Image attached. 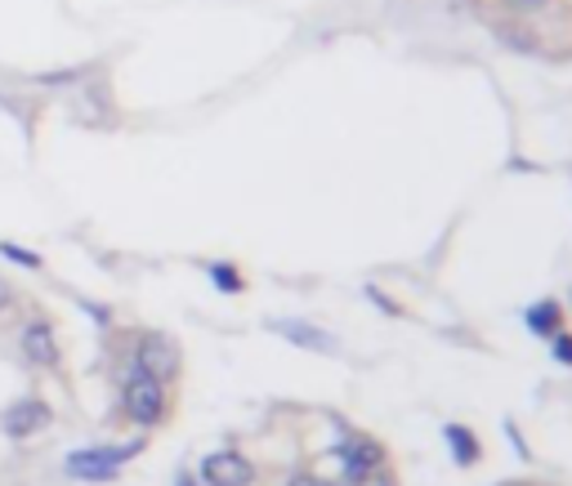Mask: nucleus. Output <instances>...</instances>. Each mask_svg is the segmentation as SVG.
I'll return each mask as SVG.
<instances>
[{
    "instance_id": "obj_1",
    "label": "nucleus",
    "mask_w": 572,
    "mask_h": 486,
    "mask_svg": "<svg viewBox=\"0 0 572 486\" xmlns=\"http://www.w3.org/2000/svg\"><path fill=\"white\" fill-rule=\"evenodd\" d=\"M144 451V442H122V446H85V451H72L67 455V477L76 482H112L117 477V468L126 459H135Z\"/></svg>"
},
{
    "instance_id": "obj_2",
    "label": "nucleus",
    "mask_w": 572,
    "mask_h": 486,
    "mask_svg": "<svg viewBox=\"0 0 572 486\" xmlns=\"http://www.w3.org/2000/svg\"><path fill=\"white\" fill-rule=\"evenodd\" d=\"M122 411H126L139 429L162 424V415H166V384L153 380V376H144V371H131V380H126V389H122Z\"/></svg>"
},
{
    "instance_id": "obj_3",
    "label": "nucleus",
    "mask_w": 572,
    "mask_h": 486,
    "mask_svg": "<svg viewBox=\"0 0 572 486\" xmlns=\"http://www.w3.org/2000/svg\"><path fill=\"white\" fill-rule=\"evenodd\" d=\"M179 344L170 339V335H162V330H148V335H139V344H135V371H144V376H153V380H175L179 376Z\"/></svg>"
},
{
    "instance_id": "obj_4",
    "label": "nucleus",
    "mask_w": 572,
    "mask_h": 486,
    "mask_svg": "<svg viewBox=\"0 0 572 486\" xmlns=\"http://www.w3.org/2000/svg\"><path fill=\"white\" fill-rule=\"evenodd\" d=\"M19 348H23V357L32 361L37 371H59V361H63L59 335H54L50 317H28L23 330H19Z\"/></svg>"
},
{
    "instance_id": "obj_5",
    "label": "nucleus",
    "mask_w": 572,
    "mask_h": 486,
    "mask_svg": "<svg viewBox=\"0 0 572 486\" xmlns=\"http://www.w3.org/2000/svg\"><path fill=\"white\" fill-rule=\"evenodd\" d=\"M201 482L206 486H251L256 482V464L238 451H215L201 459Z\"/></svg>"
},
{
    "instance_id": "obj_6",
    "label": "nucleus",
    "mask_w": 572,
    "mask_h": 486,
    "mask_svg": "<svg viewBox=\"0 0 572 486\" xmlns=\"http://www.w3.org/2000/svg\"><path fill=\"white\" fill-rule=\"evenodd\" d=\"M50 424H54V411H50L41 398L14 402V406L6 411V420H0V429H6L10 437H37V433H45Z\"/></svg>"
},
{
    "instance_id": "obj_7",
    "label": "nucleus",
    "mask_w": 572,
    "mask_h": 486,
    "mask_svg": "<svg viewBox=\"0 0 572 486\" xmlns=\"http://www.w3.org/2000/svg\"><path fill=\"white\" fill-rule=\"evenodd\" d=\"M488 19L483 23H497V19H510V23H537L554 10V0H488Z\"/></svg>"
},
{
    "instance_id": "obj_8",
    "label": "nucleus",
    "mask_w": 572,
    "mask_h": 486,
    "mask_svg": "<svg viewBox=\"0 0 572 486\" xmlns=\"http://www.w3.org/2000/svg\"><path fill=\"white\" fill-rule=\"evenodd\" d=\"M345 468H350V477H376L381 468H385V451L372 442V437H358V442H350L345 446Z\"/></svg>"
},
{
    "instance_id": "obj_9",
    "label": "nucleus",
    "mask_w": 572,
    "mask_h": 486,
    "mask_svg": "<svg viewBox=\"0 0 572 486\" xmlns=\"http://www.w3.org/2000/svg\"><path fill=\"white\" fill-rule=\"evenodd\" d=\"M528 330H532V335H545V339H554V335L563 330V308H559L554 299H541V304H532V308H528Z\"/></svg>"
},
{
    "instance_id": "obj_10",
    "label": "nucleus",
    "mask_w": 572,
    "mask_h": 486,
    "mask_svg": "<svg viewBox=\"0 0 572 486\" xmlns=\"http://www.w3.org/2000/svg\"><path fill=\"white\" fill-rule=\"evenodd\" d=\"M273 330L278 335H287L291 344H304V348H331V335H322V330H313L309 321H273Z\"/></svg>"
},
{
    "instance_id": "obj_11",
    "label": "nucleus",
    "mask_w": 572,
    "mask_h": 486,
    "mask_svg": "<svg viewBox=\"0 0 572 486\" xmlns=\"http://www.w3.org/2000/svg\"><path fill=\"white\" fill-rule=\"evenodd\" d=\"M447 442H451V455H456V464H470V459H479V442L470 437V429L451 424V429H447Z\"/></svg>"
},
{
    "instance_id": "obj_12",
    "label": "nucleus",
    "mask_w": 572,
    "mask_h": 486,
    "mask_svg": "<svg viewBox=\"0 0 572 486\" xmlns=\"http://www.w3.org/2000/svg\"><path fill=\"white\" fill-rule=\"evenodd\" d=\"M206 273H210V282H215L223 295H242V290H247V282H242V273H238L233 264H210Z\"/></svg>"
},
{
    "instance_id": "obj_13",
    "label": "nucleus",
    "mask_w": 572,
    "mask_h": 486,
    "mask_svg": "<svg viewBox=\"0 0 572 486\" xmlns=\"http://www.w3.org/2000/svg\"><path fill=\"white\" fill-rule=\"evenodd\" d=\"M0 260H10V264H19V268L41 273V255L28 251V246H19V241H0Z\"/></svg>"
},
{
    "instance_id": "obj_14",
    "label": "nucleus",
    "mask_w": 572,
    "mask_h": 486,
    "mask_svg": "<svg viewBox=\"0 0 572 486\" xmlns=\"http://www.w3.org/2000/svg\"><path fill=\"white\" fill-rule=\"evenodd\" d=\"M14 304H19V290H14V282L6 273H0V313H10Z\"/></svg>"
},
{
    "instance_id": "obj_15",
    "label": "nucleus",
    "mask_w": 572,
    "mask_h": 486,
    "mask_svg": "<svg viewBox=\"0 0 572 486\" xmlns=\"http://www.w3.org/2000/svg\"><path fill=\"white\" fill-rule=\"evenodd\" d=\"M550 344H554V357L563 361V367H572V335H563V330H559Z\"/></svg>"
},
{
    "instance_id": "obj_16",
    "label": "nucleus",
    "mask_w": 572,
    "mask_h": 486,
    "mask_svg": "<svg viewBox=\"0 0 572 486\" xmlns=\"http://www.w3.org/2000/svg\"><path fill=\"white\" fill-rule=\"evenodd\" d=\"M291 486H322V482H313L309 473H300V477H291Z\"/></svg>"
}]
</instances>
